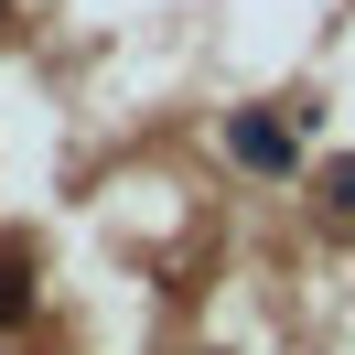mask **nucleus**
<instances>
[{"label":"nucleus","instance_id":"obj_3","mask_svg":"<svg viewBox=\"0 0 355 355\" xmlns=\"http://www.w3.org/2000/svg\"><path fill=\"white\" fill-rule=\"evenodd\" d=\"M323 205H334V216H355V151L323 162Z\"/></svg>","mask_w":355,"mask_h":355},{"label":"nucleus","instance_id":"obj_4","mask_svg":"<svg viewBox=\"0 0 355 355\" xmlns=\"http://www.w3.org/2000/svg\"><path fill=\"white\" fill-rule=\"evenodd\" d=\"M0 22H11V0H0Z\"/></svg>","mask_w":355,"mask_h":355},{"label":"nucleus","instance_id":"obj_2","mask_svg":"<svg viewBox=\"0 0 355 355\" xmlns=\"http://www.w3.org/2000/svg\"><path fill=\"white\" fill-rule=\"evenodd\" d=\"M33 323V237L22 226H0V334Z\"/></svg>","mask_w":355,"mask_h":355},{"label":"nucleus","instance_id":"obj_1","mask_svg":"<svg viewBox=\"0 0 355 355\" xmlns=\"http://www.w3.org/2000/svg\"><path fill=\"white\" fill-rule=\"evenodd\" d=\"M226 162H248V173H291V162H302L291 108H237V119H226Z\"/></svg>","mask_w":355,"mask_h":355}]
</instances>
